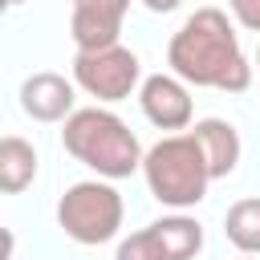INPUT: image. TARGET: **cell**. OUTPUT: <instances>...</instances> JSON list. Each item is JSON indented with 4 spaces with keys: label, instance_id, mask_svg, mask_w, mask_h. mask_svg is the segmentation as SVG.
Masks as SVG:
<instances>
[{
    "label": "cell",
    "instance_id": "obj_1",
    "mask_svg": "<svg viewBox=\"0 0 260 260\" xmlns=\"http://www.w3.org/2000/svg\"><path fill=\"white\" fill-rule=\"evenodd\" d=\"M167 65L187 85H207L223 93H244L252 85V65L236 41L228 12L199 8L183 20V28L167 45Z\"/></svg>",
    "mask_w": 260,
    "mask_h": 260
},
{
    "label": "cell",
    "instance_id": "obj_2",
    "mask_svg": "<svg viewBox=\"0 0 260 260\" xmlns=\"http://www.w3.org/2000/svg\"><path fill=\"white\" fill-rule=\"evenodd\" d=\"M61 142L77 162H85L89 171H98L106 179H126L142 167V146H138L134 130L118 114L98 110V106L73 110L65 118Z\"/></svg>",
    "mask_w": 260,
    "mask_h": 260
},
{
    "label": "cell",
    "instance_id": "obj_3",
    "mask_svg": "<svg viewBox=\"0 0 260 260\" xmlns=\"http://www.w3.org/2000/svg\"><path fill=\"white\" fill-rule=\"evenodd\" d=\"M142 175H146L150 195L179 211L195 207L211 183V167L195 134H167L162 142H154L142 154Z\"/></svg>",
    "mask_w": 260,
    "mask_h": 260
},
{
    "label": "cell",
    "instance_id": "obj_4",
    "mask_svg": "<svg viewBox=\"0 0 260 260\" xmlns=\"http://www.w3.org/2000/svg\"><path fill=\"white\" fill-rule=\"evenodd\" d=\"M122 195L110 183H73L57 203V223L77 244H106L122 228Z\"/></svg>",
    "mask_w": 260,
    "mask_h": 260
},
{
    "label": "cell",
    "instance_id": "obj_5",
    "mask_svg": "<svg viewBox=\"0 0 260 260\" xmlns=\"http://www.w3.org/2000/svg\"><path fill=\"white\" fill-rule=\"evenodd\" d=\"M138 57L126 45H106V49H77L73 57V81L98 98V102H122L138 85Z\"/></svg>",
    "mask_w": 260,
    "mask_h": 260
},
{
    "label": "cell",
    "instance_id": "obj_6",
    "mask_svg": "<svg viewBox=\"0 0 260 260\" xmlns=\"http://www.w3.org/2000/svg\"><path fill=\"white\" fill-rule=\"evenodd\" d=\"M203 248V228L191 215H167L118 244V260H191Z\"/></svg>",
    "mask_w": 260,
    "mask_h": 260
},
{
    "label": "cell",
    "instance_id": "obj_7",
    "mask_svg": "<svg viewBox=\"0 0 260 260\" xmlns=\"http://www.w3.org/2000/svg\"><path fill=\"white\" fill-rule=\"evenodd\" d=\"M69 4H73L69 32H73V45L77 49L118 45V32H122V20H126L130 0H69Z\"/></svg>",
    "mask_w": 260,
    "mask_h": 260
},
{
    "label": "cell",
    "instance_id": "obj_8",
    "mask_svg": "<svg viewBox=\"0 0 260 260\" xmlns=\"http://www.w3.org/2000/svg\"><path fill=\"white\" fill-rule=\"evenodd\" d=\"M138 102H142V114L158 130H183L191 122V93H187L183 77H171V73L146 77L138 89Z\"/></svg>",
    "mask_w": 260,
    "mask_h": 260
},
{
    "label": "cell",
    "instance_id": "obj_9",
    "mask_svg": "<svg viewBox=\"0 0 260 260\" xmlns=\"http://www.w3.org/2000/svg\"><path fill=\"white\" fill-rule=\"evenodd\" d=\"M20 106L32 122H65L73 114V81L61 73H32L20 85Z\"/></svg>",
    "mask_w": 260,
    "mask_h": 260
},
{
    "label": "cell",
    "instance_id": "obj_10",
    "mask_svg": "<svg viewBox=\"0 0 260 260\" xmlns=\"http://www.w3.org/2000/svg\"><path fill=\"white\" fill-rule=\"evenodd\" d=\"M191 134L199 138V146H203V154H207L211 179H223V175L236 171V162H240V134H236L232 122H223V118H203V122H195Z\"/></svg>",
    "mask_w": 260,
    "mask_h": 260
},
{
    "label": "cell",
    "instance_id": "obj_11",
    "mask_svg": "<svg viewBox=\"0 0 260 260\" xmlns=\"http://www.w3.org/2000/svg\"><path fill=\"white\" fill-rule=\"evenodd\" d=\"M32 179H37V150H32V142H24L16 134L0 138V187L8 195H16Z\"/></svg>",
    "mask_w": 260,
    "mask_h": 260
},
{
    "label": "cell",
    "instance_id": "obj_12",
    "mask_svg": "<svg viewBox=\"0 0 260 260\" xmlns=\"http://www.w3.org/2000/svg\"><path fill=\"white\" fill-rule=\"evenodd\" d=\"M223 232L244 256H260V199H236L223 215Z\"/></svg>",
    "mask_w": 260,
    "mask_h": 260
},
{
    "label": "cell",
    "instance_id": "obj_13",
    "mask_svg": "<svg viewBox=\"0 0 260 260\" xmlns=\"http://www.w3.org/2000/svg\"><path fill=\"white\" fill-rule=\"evenodd\" d=\"M228 8H232V16H236L244 28L260 32V0H228Z\"/></svg>",
    "mask_w": 260,
    "mask_h": 260
},
{
    "label": "cell",
    "instance_id": "obj_14",
    "mask_svg": "<svg viewBox=\"0 0 260 260\" xmlns=\"http://www.w3.org/2000/svg\"><path fill=\"white\" fill-rule=\"evenodd\" d=\"M142 4H146L150 12H175V8L183 4V0H142Z\"/></svg>",
    "mask_w": 260,
    "mask_h": 260
},
{
    "label": "cell",
    "instance_id": "obj_15",
    "mask_svg": "<svg viewBox=\"0 0 260 260\" xmlns=\"http://www.w3.org/2000/svg\"><path fill=\"white\" fill-rule=\"evenodd\" d=\"M4 4H8V8H16V4H24V0H4Z\"/></svg>",
    "mask_w": 260,
    "mask_h": 260
},
{
    "label": "cell",
    "instance_id": "obj_16",
    "mask_svg": "<svg viewBox=\"0 0 260 260\" xmlns=\"http://www.w3.org/2000/svg\"><path fill=\"white\" fill-rule=\"evenodd\" d=\"M256 61H260V57H256Z\"/></svg>",
    "mask_w": 260,
    "mask_h": 260
}]
</instances>
